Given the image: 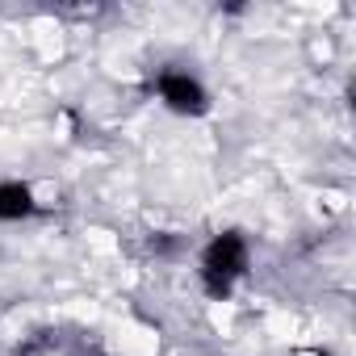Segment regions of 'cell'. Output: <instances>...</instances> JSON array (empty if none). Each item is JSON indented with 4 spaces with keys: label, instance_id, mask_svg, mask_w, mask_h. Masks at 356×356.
Masks as SVG:
<instances>
[{
    "label": "cell",
    "instance_id": "obj_1",
    "mask_svg": "<svg viewBox=\"0 0 356 356\" xmlns=\"http://www.w3.org/2000/svg\"><path fill=\"white\" fill-rule=\"evenodd\" d=\"M243 268H248V243H243V235H235V231L218 235V239L202 252V281H206V289H210L214 298H227L231 285L243 277Z\"/></svg>",
    "mask_w": 356,
    "mask_h": 356
},
{
    "label": "cell",
    "instance_id": "obj_2",
    "mask_svg": "<svg viewBox=\"0 0 356 356\" xmlns=\"http://www.w3.org/2000/svg\"><path fill=\"white\" fill-rule=\"evenodd\" d=\"M155 92L172 113H202L206 109V88L185 72H163L155 80Z\"/></svg>",
    "mask_w": 356,
    "mask_h": 356
},
{
    "label": "cell",
    "instance_id": "obj_3",
    "mask_svg": "<svg viewBox=\"0 0 356 356\" xmlns=\"http://www.w3.org/2000/svg\"><path fill=\"white\" fill-rule=\"evenodd\" d=\"M34 214V193L22 181H5L0 185V222H22Z\"/></svg>",
    "mask_w": 356,
    "mask_h": 356
}]
</instances>
